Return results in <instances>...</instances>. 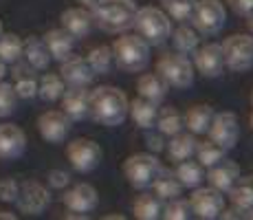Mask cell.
Here are the masks:
<instances>
[{"mask_svg":"<svg viewBox=\"0 0 253 220\" xmlns=\"http://www.w3.org/2000/svg\"><path fill=\"white\" fill-rule=\"evenodd\" d=\"M128 97L117 86H99L90 90V117L106 128H117L128 117Z\"/></svg>","mask_w":253,"mask_h":220,"instance_id":"6da1fadb","label":"cell"},{"mask_svg":"<svg viewBox=\"0 0 253 220\" xmlns=\"http://www.w3.org/2000/svg\"><path fill=\"white\" fill-rule=\"evenodd\" d=\"M137 9L134 0H97L90 7V13L99 29L108 33H124L132 29Z\"/></svg>","mask_w":253,"mask_h":220,"instance_id":"7a4b0ae2","label":"cell"},{"mask_svg":"<svg viewBox=\"0 0 253 220\" xmlns=\"http://www.w3.org/2000/svg\"><path fill=\"white\" fill-rule=\"evenodd\" d=\"M134 29L150 46H161L172 36V18L159 7H141L134 16Z\"/></svg>","mask_w":253,"mask_h":220,"instance_id":"3957f363","label":"cell"},{"mask_svg":"<svg viewBox=\"0 0 253 220\" xmlns=\"http://www.w3.org/2000/svg\"><path fill=\"white\" fill-rule=\"evenodd\" d=\"M115 64L126 73H141L150 64V44L141 36H121L113 46Z\"/></svg>","mask_w":253,"mask_h":220,"instance_id":"277c9868","label":"cell"},{"mask_svg":"<svg viewBox=\"0 0 253 220\" xmlns=\"http://www.w3.org/2000/svg\"><path fill=\"white\" fill-rule=\"evenodd\" d=\"M157 73L168 82V86L174 88H187L194 84V64L187 55L174 51V53H165L159 57L157 62Z\"/></svg>","mask_w":253,"mask_h":220,"instance_id":"5b68a950","label":"cell"},{"mask_svg":"<svg viewBox=\"0 0 253 220\" xmlns=\"http://www.w3.org/2000/svg\"><path fill=\"white\" fill-rule=\"evenodd\" d=\"M161 170V161L150 152L132 154L124 161V176L128 178V183L137 189H145L152 185L154 176Z\"/></svg>","mask_w":253,"mask_h":220,"instance_id":"8992f818","label":"cell"},{"mask_svg":"<svg viewBox=\"0 0 253 220\" xmlns=\"http://www.w3.org/2000/svg\"><path fill=\"white\" fill-rule=\"evenodd\" d=\"M227 20V9L220 0H196V7L192 13L194 29L203 36H216Z\"/></svg>","mask_w":253,"mask_h":220,"instance_id":"52a82bcc","label":"cell"},{"mask_svg":"<svg viewBox=\"0 0 253 220\" xmlns=\"http://www.w3.org/2000/svg\"><path fill=\"white\" fill-rule=\"evenodd\" d=\"M220 46L227 68L236 73H245L253 68V36H247V33L229 36Z\"/></svg>","mask_w":253,"mask_h":220,"instance_id":"ba28073f","label":"cell"},{"mask_svg":"<svg viewBox=\"0 0 253 220\" xmlns=\"http://www.w3.org/2000/svg\"><path fill=\"white\" fill-rule=\"evenodd\" d=\"M66 159L75 172L88 174L97 170V165L104 159V150L97 141L92 139H75L66 145Z\"/></svg>","mask_w":253,"mask_h":220,"instance_id":"9c48e42d","label":"cell"},{"mask_svg":"<svg viewBox=\"0 0 253 220\" xmlns=\"http://www.w3.org/2000/svg\"><path fill=\"white\" fill-rule=\"evenodd\" d=\"M189 209H192V216L201 220L220 218V212L225 209V196H222V192L213 189L211 185H207V187L198 185L189 196Z\"/></svg>","mask_w":253,"mask_h":220,"instance_id":"30bf717a","label":"cell"},{"mask_svg":"<svg viewBox=\"0 0 253 220\" xmlns=\"http://www.w3.org/2000/svg\"><path fill=\"white\" fill-rule=\"evenodd\" d=\"M209 139L213 143H218L220 148H225L229 152L231 148H236L238 143V136H240V126H238V117L229 110H222V112H213V119L211 126L207 130Z\"/></svg>","mask_w":253,"mask_h":220,"instance_id":"8fae6325","label":"cell"},{"mask_svg":"<svg viewBox=\"0 0 253 220\" xmlns=\"http://www.w3.org/2000/svg\"><path fill=\"white\" fill-rule=\"evenodd\" d=\"M48 203H51V194H48V189L42 183H38V180H24V183H20V192H18V198H16L20 214L40 216L48 207Z\"/></svg>","mask_w":253,"mask_h":220,"instance_id":"7c38bea8","label":"cell"},{"mask_svg":"<svg viewBox=\"0 0 253 220\" xmlns=\"http://www.w3.org/2000/svg\"><path fill=\"white\" fill-rule=\"evenodd\" d=\"M194 71H198L203 77L213 80V77L222 75L225 71V55H222L220 44H205L194 51Z\"/></svg>","mask_w":253,"mask_h":220,"instance_id":"4fadbf2b","label":"cell"},{"mask_svg":"<svg viewBox=\"0 0 253 220\" xmlns=\"http://www.w3.org/2000/svg\"><path fill=\"white\" fill-rule=\"evenodd\" d=\"M73 121L62 110H46L38 117V130L40 136L48 143H62L69 136Z\"/></svg>","mask_w":253,"mask_h":220,"instance_id":"5bb4252c","label":"cell"},{"mask_svg":"<svg viewBox=\"0 0 253 220\" xmlns=\"http://www.w3.org/2000/svg\"><path fill=\"white\" fill-rule=\"evenodd\" d=\"M62 112L71 121H82L90 117V90L86 86H69L62 92Z\"/></svg>","mask_w":253,"mask_h":220,"instance_id":"9a60e30c","label":"cell"},{"mask_svg":"<svg viewBox=\"0 0 253 220\" xmlns=\"http://www.w3.org/2000/svg\"><path fill=\"white\" fill-rule=\"evenodd\" d=\"M60 77L64 80L66 86H88L95 80V71L88 64V60L82 55H71L62 60L60 66Z\"/></svg>","mask_w":253,"mask_h":220,"instance_id":"2e32d148","label":"cell"},{"mask_svg":"<svg viewBox=\"0 0 253 220\" xmlns=\"http://www.w3.org/2000/svg\"><path fill=\"white\" fill-rule=\"evenodd\" d=\"M238 178H240V168H238L236 161H229L227 156L220 159L218 163H213L211 168H207L205 172V180L213 189H218L222 194L229 192Z\"/></svg>","mask_w":253,"mask_h":220,"instance_id":"e0dca14e","label":"cell"},{"mask_svg":"<svg viewBox=\"0 0 253 220\" xmlns=\"http://www.w3.org/2000/svg\"><path fill=\"white\" fill-rule=\"evenodd\" d=\"M27 148V134L20 126L2 124L0 126V161H13L22 156Z\"/></svg>","mask_w":253,"mask_h":220,"instance_id":"ac0fdd59","label":"cell"},{"mask_svg":"<svg viewBox=\"0 0 253 220\" xmlns=\"http://www.w3.org/2000/svg\"><path fill=\"white\" fill-rule=\"evenodd\" d=\"M62 20V29L66 33H71L73 38H86L90 36L92 27H95V20H92V13L88 7H71L64 9L60 16Z\"/></svg>","mask_w":253,"mask_h":220,"instance_id":"d6986e66","label":"cell"},{"mask_svg":"<svg viewBox=\"0 0 253 220\" xmlns=\"http://www.w3.org/2000/svg\"><path fill=\"white\" fill-rule=\"evenodd\" d=\"M62 203L75 214H88L97 207V189L88 183H77L69 192H64Z\"/></svg>","mask_w":253,"mask_h":220,"instance_id":"ffe728a7","label":"cell"},{"mask_svg":"<svg viewBox=\"0 0 253 220\" xmlns=\"http://www.w3.org/2000/svg\"><path fill=\"white\" fill-rule=\"evenodd\" d=\"M11 75H13V90H16L18 99H33L38 95V75L33 66L18 60L13 62Z\"/></svg>","mask_w":253,"mask_h":220,"instance_id":"44dd1931","label":"cell"},{"mask_svg":"<svg viewBox=\"0 0 253 220\" xmlns=\"http://www.w3.org/2000/svg\"><path fill=\"white\" fill-rule=\"evenodd\" d=\"M128 115L134 121V126H139L141 130H152L157 124V115H159V104L145 99V97H137L134 101H130L128 106Z\"/></svg>","mask_w":253,"mask_h":220,"instance_id":"7402d4cb","label":"cell"},{"mask_svg":"<svg viewBox=\"0 0 253 220\" xmlns=\"http://www.w3.org/2000/svg\"><path fill=\"white\" fill-rule=\"evenodd\" d=\"M22 57L29 66H33L36 71H46L48 64H51V53H48L46 44L42 38L29 36L27 40L22 42Z\"/></svg>","mask_w":253,"mask_h":220,"instance_id":"603a6c76","label":"cell"},{"mask_svg":"<svg viewBox=\"0 0 253 220\" xmlns=\"http://www.w3.org/2000/svg\"><path fill=\"white\" fill-rule=\"evenodd\" d=\"M42 40H44L48 53H51V60H57V62L66 60L73 53V46H75V38L71 33H66L64 29H51Z\"/></svg>","mask_w":253,"mask_h":220,"instance_id":"cb8c5ba5","label":"cell"},{"mask_svg":"<svg viewBox=\"0 0 253 220\" xmlns=\"http://www.w3.org/2000/svg\"><path fill=\"white\" fill-rule=\"evenodd\" d=\"M196 134H192V132H178V134L169 136V143L168 148H165V152H168L169 161H174V163H181L185 159H192L194 152H196Z\"/></svg>","mask_w":253,"mask_h":220,"instance_id":"d4e9b609","label":"cell"},{"mask_svg":"<svg viewBox=\"0 0 253 220\" xmlns=\"http://www.w3.org/2000/svg\"><path fill=\"white\" fill-rule=\"evenodd\" d=\"M152 194H157L161 200H169V198H176V196H181V192H183V185H181V180H178V176L174 174V172H169V170H165L163 165H161V170H159V174L154 176V180H152Z\"/></svg>","mask_w":253,"mask_h":220,"instance_id":"484cf974","label":"cell"},{"mask_svg":"<svg viewBox=\"0 0 253 220\" xmlns=\"http://www.w3.org/2000/svg\"><path fill=\"white\" fill-rule=\"evenodd\" d=\"M211 119H213V108L207 104L192 106V108L183 115L185 128H187V132H192V134H207L209 126H211Z\"/></svg>","mask_w":253,"mask_h":220,"instance_id":"4316f807","label":"cell"},{"mask_svg":"<svg viewBox=\"0 0 253 220\" xmlns=\"http://www.w3.org/2000/svg\"><path fill=\"white\" fill-rule=\"evenodd\" d=\"M168 82L163 80L159 73H145V75L139 77L137 82V90L141 97H145V99L154 101V104H161L165 99V95H168Z\"/></svg>","mask_w":253,"mask_h":220,"instance_id":"83f0119b","label":"cell"},{"mask_svg":"<svg viewBox=\"0 0 253 220\" xmlns=\"http://www.w3.org/2000/svg\"><path fill=\"white\" fill-rule=\"evenodd\" d=\"M227 194H229L231 205L240 207L247 214L249 209H253V176H240Z\"/></svg>","mask_w":253,"mask_h":220,"instance_id":"f1b7e54d","label":"cell"},{"mask_svg":"<svg viewBox=\"0 0 253 220\" xmlns=\"http://www.w3.org/2000/svg\"><path fill=\"white\" fill-rule=\"evenodd\" d=\"M161 209H163V200L157 194H141L137 200L132 203V214L139 220H157L161 218Z\"/></svg>","mask_w":253,"mask_h":220,"instance_id":"f546056e","label":"cell"},{"mask_svg":"<svg viewBox=\"0 0 253 220\" xmlns=\"http://www.w3.org/2000/svg\"><path fill=\"white\" fill-rule=\"evenodd\" d=\"M174 174L178 176L181 185L187 187V189H194V187H198V185L205 183V168H203L198 161H192V159L181 161Z\"/></svg>","mask_w":253,"mask_h":220,"instance_id":"4dcf8cb0","label":"cell"},{"mask_svg":"<svg viewBox=\"0 0 253 220\" xmlns=\"http://www.w3.org/2000/svg\"><path fill=\"white\" fill-rule=\"evenodd\" d=\"M201 33L196 31L194 27H187V24H181L178 29H172V42H174V48H176L178 53H183V55H192L194 51L198 48V42H201Z\"/></svg>","mask_w":253,"mask_h":220,"instance_id":"1f68e13d","label":"cell"},{"mask_svg":"<svg viewBox=\"0 0 253 220\" xmlns=\"http://www.w3.org/2000/svg\"><path fill=\"white\" fill-rule=\"evenodd\" d=\"M154 126H157L163 136H174L185 128V121H183V115L174 106H165V108L159 110Z\"/></svg>","mask_w":253,"mask_h":220,"instance_id":"d6a6232c","label":"cell"},{"mask_svg":"<svg viewBox=\"0 0 253 220\" xmlns=\"http://www.w3.org/2000/svg\"><path fill=\"white\" fill-rule=\"evenodd\" d=\"M64 90H66L64 80L60 75H55V73H44L42 80L38 82V95L44 101H57Z\"/></svg>","mask_w":253,"mask_h":220,"instance_id":"836d02e7","label":"cell"},{"mask_svg":"<svg viewBox=\"0 0 253 220\" xmlns=\"http://www.w3.org/2000/svg\"><path fill=\"white\" fill-rule=\"evenodd\" d=\"M196 161L203 165V168H211L213 163H218L220 159H225L227 156V150L225 148H220L218 143H213L211 139H207V141H198L196 143Z\"/></svg>","mask_w":253,"mask_h":220,"instance_id":"e575fe53","label":"cell"},{"mask_svg":"<svg viewBox=\"0 0 253 220\" xmlns=\"http://www.w3.org/2000/svg\"><path fill=\"white\" fill-rule=\"evenodd\" d=\"M22 57V40L16 33H0V60L13 64Z\"/></svg>","mask_w":253,"mask_h":220,"instance_id":"d590c367","label":"cell"},{"mask_svg":"<svg viewBox=\"0 0 253 220\" xmlns=\"http://www.w3.org/2000/svg\"><path fill=\"white\" fill-rule=\"evenodd\" d=\"M196 0H163V11L176 22H189L192 20Z\"/></svg>","mask_w":253,"mask_h":220,"instance_id":"8d00e7d4","label":"cell"},{"mask_svg":"<svg viewBox=\"0 0 253 220\" xmlns=\"http://www.w3.org/2000/svg\"><path fill=\"white\" fill-rule=\"evenodd\" d=\"M86 60H88V64L92 66L95 75H97V73H99V75H106V73H110V68H113V64H115L113 48H110V46H97V48H92Z\"/></svg>","mask_w":253,"mask_h":220,"instance_id":"74e56055","label":"cell"},{"mask_svg":"<svg viewBox=\"0 0 253 220\" xmlns=\"http://www.w3.org/2000/svg\"><path fill=\"white\" fill-rule=\"evenodd\" d=\"M192 216V209H189V200L183 198H169L163 200V209H161V218L165 220H187Z\"/></svg>","mask_w":253,"mask_h":220,"instance_id":"f35d334b","label":"cell"},{"mask_svg":"<svg viewBox=\"0 0 253 220\" xmlns=\"http://www.w3.org/2000/svg\"><path fill=\"white\" fill-rule=\"evenodd\" d=\"M16 106H18V95L13 90V84H7L4 80H0V119L13 115Z\"/></svg>","mask_w":253,"mask_h":220,"instance_id":"ab89813d","label":"cell"},{"mask_svg":"<svg viewBox=\"0 0 253 220\" xmlns=\"http://www.w3.org/2000/svg\"><path fill=\"white\" fill-rule=\"evenodd\" d=\"M20 183L16 178H0V200L2 203H16Z\"/></svg>","mask_w":253,"mask_h":220,"instance_id":"60d3db41","label":"cell"},{"mask_svg":"<svg viewBox=\"0 0 253 220\" xmlns=\"http://www.w3.org/2000/svg\"><path fill=\"white\" fill-rule=\"evenodd\" d=\"M69 183H71V176L66 174L64 170H51V172H48V185H51V187L62 189Z\"/></svg>","mask_w":253,"mask_h":220,"instance_id":"b9f144b4","label":"cell"},{"mask_svg":"<svg viewBox=\"0 0 253 220\" xmlns=\"http://www.w3.org/2000/svg\"><path fill=\"white\" fill-rule=\"evenodd\" d=\"M227 4L238 16H249V13H253V0H227Z\"/></svg>","mask_w":253,"mask_h":220,"instance_id":"7bdbcfd3","label":"cell"},{"mask_svg":"<svg viewBox=\"0 0 253 220\" xmlns=\"http://www.w3.org/2000/svg\"><path fill=\"white\" fill-rule=\"evenodd\" d=\"M220 218L222 220H238V218H245V212H242L240 207H236V205H231L229 209H222L220 212Z\"/></svg>","mask_w":253,"mask_h":220,"instance_id":"ee69618b","label":"cell"},{"mask_svg":"<svg viewBox=\"0 0 253 220\" xmlns=\"http://www.w3.org/2000/svg\"><path fill=\"white\" fill-rule=\"evenodd\" d=\"M145 141H148L145 145H148L150 150H154V152H157V150H163V134L161 132H159V134H150L148 132V134H145Z\"/></svg>","mask_w":253,"mask_h":220,"instance_id":"f6af8a7d","label":"cell"},{"mask_svg":"<svg viewBox=\"0 0 253 220\" xmlns=\"http://www.w3.org/2000/svg\"><path fill=\"white\" fill-rule=\"evenodd\" d=\"M16 220V214H11V212H0V220Z\"/></svg>","mask_w":253,"mask_h":220,"instance_id":"bcb514c9","label":"cell"},{"mask_svg":"<svg viewBox=\"0 0 253 220\" xmlns=\"http://www.w3.org/2000/svg\"><path fill=\"white\" fill-rule=\"evenodd\" d=\"M4 75H7V64L0 60V80H4Z\"/></svg>","mask_w":253,"mask_h":220,"instance_id":"7dc6e473","label":"cell"},{"mask_svg":"<svg viewBox=\"0 0 253 220\" xmlns=\"http://www.w3.org/2000/svg\"><path fill=\"white\" fill-rule=\"evenodd\" d=\"M77 2H80V4H82V7H88V9H90V7H92V4H95V2H97V0H77Z\"/></svg>","mask_w":253,"mask_h":220,"instance_id":"c3c4849f","label":"cell"},{"mask_svg":"<svg viewBox=\"0 0 253 220\" xmlns=\"http://www.w3.org/2000/svg\"><path fill=\"white\" fill-rule=\"evenodd\" d=\"M249 31L253 33V13H249Z\"/></svg>","mask_w":253,"mask_h":220,"instance_id":"681fc988","label":"cell"},{"mask_svg":"<svg viewBox=\"0 0 253 220\" xmlns=\"http://www.w3.org/2000/svg\"><path fill=\"white\" fill-rule=\"evenodd\" d=\"M245 218H251V220H253V209H249V212L245 214Z\"/></svg>","mask_w":253,"mask_h":220,"instance_id":"f907efd6","label":"cell"},{"mask_svg":"<svg viewBox=\"0 0 253 220\" xmlns=\"http://www.w3.org/2000/svg\"><path fill=\"white\" fill-rule=\"evenodd\" d=\"M249 124H251V130H253V112H251V117H249Z\"/></svg>","mask_w":253,"mask_h":220,"instance_id":"816d5d0a","label":"cell"},{"mask_svg":"<svg viewBox=\"0 0 253 220\" xmlns=\"http://www.w3.org/2000/svg\"><path fill=\"white\" fill-rule=\"evenodd\" d=\"M251 106H253V92H251Z\"/></svg>","mask_w":253,"mask_h":220,"instance_id":"f5cc1de1","label":"cell"},{"mask_svg":"<svg viewBox=\"0 0 253 220\" xmlns=\"http://www.w3.org/2000/svg\"><path fill=\"white\" fill-rule=\"evenodd\" d=\"M0 33H2V24H0Z\"/></svg>","mask_w":253,"mask_h":220,"instance_id":"db71d44e","label":"cell"}]
</instances>
